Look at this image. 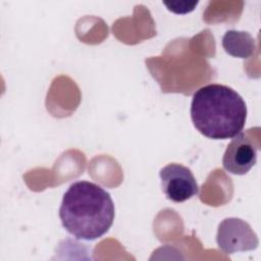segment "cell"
I'll return each mask as SVG.
<instances>
[{
  "label": "cell",
  "mask_w": 261,
  "mask_h": 261,
  "mask_svg": "<svg viewBox=\"0 0 261 261\" xmlns=\"http://www.w3.org/2000/svg\"><path fill=\"white\" fill-rule=\"evenodd\" d=\"M115 215L110 194L99 185L79 180L64 193L59 208L62 226L75 239L93 241L111 227Z\"/></svg>",
  "instance_id": "6da1fadb"
},
{
  "label": "cell",
  "mask_w": 261,
  "mask_h": 261,
  "mask_svg": "<svg viewBox=\"0 0 261 261\" xmlns=\"http://www.w3.org/2000/svg\"><path fill=\"white\" fill-rule=\"evenodd\" d=\"M196 129L212 140H226L240 134L246 123L247 106L228 86L210 84L197 90L191 103Z\"/></svg>",
  "instance_id": "7a4b0ae2"
},
{
  "label": "cell",
  "mask_w": 261,
  "mask_h": 261,
  "mask_svg": "<svg viewBox=\"0 0 261 261\" xmlns=\"http://www.w3.org/2000/svg\"><path fill=\"white\" fill-rule=\"evenodd\" d=\"M216 243L224 253L233 254L255 250L259 241L248 222L241 218L229 217L219 223Z\"/></svg>",
  "instance_id": "3957f363"
},
{
  "label": "cell",
  "mask_w": 261,
  "mask_h": 261,
  "mask_svg": "<svg viewBox=\"0 0 261 261\" xmlns=\"http://www.w3.org/2000/svg\"><path fill=\"white\" fill-rule=\"evenodd\" d=\"M161 189L165 197L175 203L185 202L199 192V186L190 168L178 164L169 163L159 171Z\"/></svg>",
  "instance_id": "277c9868"
},
{
  "label": "cell",
  "mask_w": 261,
  "mask_h": 261,
  "mask_svg": "<svg viewBox=\"0 0 261 261\" xmlns=\"http://www.w3.org/2000/svg\"><path fill=\"white\" fill-rule=\"evenodd\" d=\"M258 149L248 135L241 132L233 137L224 151L223 168L231 174H246L256 164Z\"/></svg>",
  "instance_id": "5b68a950"
},
{
  "label": "cell",
  "mask_w": 261,
  "mask_h": 261,
  "mask_svg": "<svg viewBox=\"0 0 261 261\" xmlns=\"http://www.w3.org/2000/svg\"><path fill=\"white\" fill-rule=\"evenodd\" d=\"M221 43L227 54L238 58H249L256 48L254 38L248 32L243 31H227Z\"/></svg>",
  "instance_id": "8992f818"
},
{
  "label": "cell",
  "mask_w": 261,
  "mask_h": 261,
  "mask_svg": "<svg viewBox=\"0 0 261 261\" xmlns=\"http://www.w3.org/2000/svg\"><path fill=\"white\" fill-rule=\"evenodd\" d=\"M164 5L167 6L168 10L177 13V14H185L194 10L195 6L198 4V1L194 2H163Z\"/></svg>",
  "instance_id": "52a82bcc"
}]
</instances>
